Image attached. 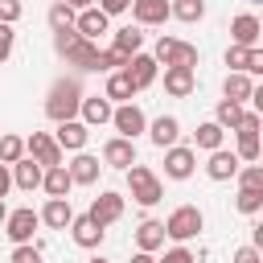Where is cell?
<instances>
[{
    "instance_id": "obj_16",
    "label": "cell",
    "mask_w": 263,
    "mask_h": 263,
    "mask_svg": "<svg viewBox=\"0 0 263 263\" xmlns=\"http://www.w3.org/2000/svg\"><path fill=\"white\" fill-rule=\"evenodd\" d=\"M99 58H103V49L95 41H86V37H78L66 49V66H78V70H99Z\"/></svg>"
},
{
    "instance_id": "obj_42",
    "label": "cell",
    "mask_w": 263,
    "mask_h": 263,
    "mask_svg": "<svg viewBox=\"0 0 263 263\" xmlns=\"http://www.w3.org/2000/svg\"><path fill=\"white\" fill-rule=\"evenodd\" d=\"M160 263H197V255H193V251H185V247L177 242L173 251H164V259H160Z\"/></svg>"
},
{
    "instance_id": "obj_49",
    "label": "cell",
    "mask_w": 263,
    "mask_h": 263,
    "mask_svg": "<svg viewBox=\"0 0 263 263\" xmlns=\"http://www.w3.org/2000/svg\"><path fill=\"white\" fill-rule=\"evenodd\" d=\"M251 103H255V111H259V115H263V82H259V86H255V95H251Z\"/></svg>"
},
{
    "instance_id": "obj_46",
    "label": "cell",
    "mask_w": 263,
    "mask_h": 263,
    "mask_svg": "<svg viewBox=\"0 0 263 263\" xmlns=\"http://www.w3.org/2000/svg\"><path fill=\"white\" fill-rule=\"evenodd\" d=\"M99 8H103L107 16H115V12H127V8H132V0H99Z\"/></svg>"
},
{
    "instance_id": "obj_43",
    "label": "cell",
    "mask_w": 263,
    "mask_h": 263,
    "mask_svg": "<svg viewBox=\"0 0 263 263\" xmlns=\"http://www.w3.org/2000/svg\"><path fill=\"white\" fill-rule=\"evenodd\" d=\"M12 41H16L12 25H0V62H8V53H12Z\"/></svg>"
},
{
    "instance_id": "obj_39",
    "label": "cell",
    "mask_w": 263,
    "mask_h": 263,
    "mask_svg": "<svg viewBox=\"0 0 263 263\" xmlns=\"http://www.w3.org/2000/svg\"><path fill=\"white\" fill-rule=\"evenodd\" d=\"M8 263H41V247H33V242H25V247H12Z\"/></svg>"
},
{
    "instance_id": "obj_38",
    "label": "cell",
    "mask_w": 263,
    "mask_h": 263,
    "mask_svg": "<svg viewBox=\"0 0 263 263\" xmlns=\"http://www.w3.org/2000/svg\"><path fill=\"white\" fill-rule=\"evenodd\" d=\"M234 132H238V136H259V132H263V115H259L255 107H251V111H242V123H238Z\"/></svg>"
},
{
    "instance_id": "obj_10",
    "label": "cell",
    "mask_w": 263,
    "mask_h": 263,
    "mask_svg": "<svg viewBox=\"0 0 263 263\" xmlns=\"http://www.w3.org/2000/svg\"><path fill=\"white\" fill-rule=\"evenodd\" d=\"M103 164H111V168H132L136 164V140H123V136H111L107 144H103Z\"/></svg>"
},
{
    "instance_id": "obj_44",
    "label": "cell",
    "mask_w": 263,
    "mask_h": 263,
    "mask_svg": "<svg viewBox=\"0 0 263 263\" xmlns=\"http://www.w3.org/2000/svg\"><path fill=\"white\" fill-rule=\"evenodd\" d=\"M234 263H263V255H259V247H238Z\"/></svg>"
},
{
    "instance_id": "obj_24",
    "label": "cell",
    "mask_w": 263,
    "mask_h": 263,
    "mask_svg": "<svg viewBox=\"0 0 263 263\" xmlns=\"http://www.w3.org/2000/svg\"><path fill=\"white\" fill-rule=\"evenodd\" d=\"M164 90L173 99H189L193 95V70L189 66H168L164 70Z\"/></svg>"
},
{
    "instance_id": "obj_45",
    "label": "cell",
    "mask_w": 263,
    "mask_h": 263,
    "mask_svg": "<svg viewBox=\"0 0 263 263\" xmlns=\"http://www.w3.org/2000/svg\"><path fill=\"white\" fill-rule=\"evenodd\" d=\"M247 74H259L263 78V49H251L247 53Z\"/></svg>"
},
{
    "instance_id": "obj_34",
    "label": "cell",
    "mask_w": 263,
    "mask_h": 263,
    "mask_svg": "<svg viewBox=\"0 0 263 263\" xmlns=\"http://www.w3.org/2000/svg\"><path fill=\"white\" fill-rule=\"evenodd\" d=\"M214 123H222V127H238V123H242V107L230 103V99H222L218 111H214Z\"/></svg>"
},
{
    "instance_id": "obj_12",
    "label": "cell",
    "mask_w": 263,
    "mask_h": 263,
    "mask_svg": "<svg viewBox=\"0 0 263 263\" xmlns=\"http://www.w3.org/2000/svg\"><path fill=\"white\" fill-rule=\"evenodd\" d=\"M148 136H152V144L156 148H177V136H181V119L177 115H156L152 123H148Z\"/></svg>"
},
{
    "instance_id": "obj_25",
    "label": "cell",
    "mask_w": 263,
    "mask_h": 263,
    "mask_svg": "<svg viewBox=\"0 0 263 263\" xmlns=\"http://www.w3.org/2000/svg\"><path fill=\"white\" fill-rule=\"evenodd\" d=\"M164 238H168V230H164V222H140V230H136V251H160L164 247Z\"/></svg>"
},
{
    "instance_id": "obj_54",
    "label": "cell",
    "mask_w": 263,
    "mask_h": 263,
    "mask_svg": "<svg viewBox=\"0 0 263 263\" xmlns=\"http://www.w3.org/2000/svg\"><path fill=\"white\" fill-rule=\"evenodd\" d=\"M251 4H263V0H251Z\"/></svg>"
},
{
    "instance_id": "obj_6",
    "label": "cell",
    "mask_w": 263,
    "mask_h": 263,
    "mask_svg": "<svg viewBox=\"0 0 263 263\" xmlns=\"http://www.w3.org/2000/svg\"><path fill=\"white\" fill-rule=\"evenodd\" d=\"M193 168H197V148L177 144V148L164 152V177H173V181H189Z\"/></svg>"
},
{
    "instance_id": "obj_40",
    "label": "cell",
    "mask_w": 263,
    "mask_h": 263,
    "mask_svg": "<svg viewBox=\"0 0 263 263\" xmlns=\"http://www.w3.org/2000/svg\"><path fill=\"white\" fill-rule=\"evenodd\" d=\"M247 53H251L247 45H230V49H226V66H230V74H234V70L247 74Z\"/></svg>"
},
{
    "instance_id": "obj_9",
    "label": "cell",
    "mask_w": 263,
    "mask_h": 263,
    "mask_svg": "<svg viewBox=\"0 0 263 263\" xmlns=\"http://www.w3.org/2000/svg\"><path fill=\"white\" fill-rule=\"evenodd\" d=\"M86 214H90V218H95V222L107 230L111 222H119V218H123V193H111V189H103V193L90 201V210H86Z\"/></svg>"
},
{
    "instance_id": "obj_30",
    "label": "cell",
    "mask_w": 263,
    "mask_h": 263,
    "mask_svg": "<svg viewBox=\"0 0 263 263\" xmlns=\"http://www.w3.org/2000/svg\"><path fill=\"white\" fill-rule=\"evenodd\" d=\"M222 136H226V127L210 119V123H201V127L193 132V148H205V152H218V148H222Z\"/></svg>"
},
{
    "instance_id": "obj_27",
    "label": "cell",
    "mask_w": 263,
    "mask_h": 263,
    "mask_svg": "<svg viewBox=\"0 0 263 263\" xmlns=\"http://www.w3.org/2000/svg\"><path fill=\"white\" fill-rule=\"evenodd\" d=\"M107 99H111V103H132V99H136V82H132L127 70H115V74L107 78Z\"/></svg>"
},
{
    "instance_id": "obj_3",
    "label": "cell",
    "mask_w": 263,
    "mask_h": 263,
    "mask_svg": "<svg viewBox=\"0 0 263 263\" xmlns=\"http://www.w3.org/2000/svg\"><path fill=\"white\" fill-rule=\"evenodd\" d=\"M201 226H205V218H201L197 205H177V210L164 218V230H168L173 242H189V238H197Z\"/></svg>"
},
{
    "instance_id": "obj_41",
    "label": "cell",
    "mask_w": 263,
    "mask_h": 263,
    "mask_svg": "<svg viewBox=\"0 0 263 263\" xmlns=\"http://www.w3.org/2000/svg\"><path fill=\"white\" fill-rule=\"evenodd\" d=\"M21 0H0V25H16L21 21Z\"/></svg>"
},
{
    "instance_id": "obj_18",
    "label": "cell",
    "mask_w": 263,
    "mask_h": 263,
    "mask_svg": "<svg viewBox=\"0 0 263 263\" xmlns=\"http://www.w3.org/2000/svg\"><path fill=\"white\" fill-rule=\"evenodd\" d=\"M127 74H132L136 90H144V86H152V82H156V74H160V62H156L152 53H136V58L127 62Z\"/></svg>"
},
{
    "instance_id": "obj_26",
    "label": "cell",
    "mask_w": 263,
    "mask_h": 263,
    "mask_svg": "<svg viewBox=\"0 0 263 263\" xmlns=\"http://www.w3.org/2000/svg\"><path fill=\"white\" fill-rule=\"evenodd\" d=\"M222 95L230 99V103H247L251 95H255V82H251V74H242V70H234V74H226V82H222Z\"/></svg>"
},
{
    "instance_id": "obj_31",
    "label": "cell",
    "mask_w": 263,
    "mask_h": 263,
    "mask_svg": "<svg viewBox=\"0 0 263 263\" xmlns=\"http://www.w3.org/2000/svg\"><path fill=\"white\" fill-rule=\"evenodd\" d=\"M25 152H29V144L21 140V136H0V164H21L25 160Z\"/></svg>"
},
{
    "instance_id": "obj_57",
    "label": "cell",
    "mask_w": 263,
    "mask_h": 263,
    "mask_svg": "<svg viewBox=\"0 0 263 263\" xmlns=\"http://www.w3.org/2000/svg\"><path fill=\"white\" fill-rule=\"evenodd\" d=\"M259 164H263V156H259Z\"/></svg>"
},
{
    "instance_id": "obj_17",
    "label": "cell",
    "mask_w": 263,
    "mask_h": 263,
    "mask_svg": "<svg viewBox=\"0 0 263 263\" xmlns=\"http://www.w3.org/2000/svg\"><path fill=\"white\" fill-rule=\"evenodd\" d=\"M41 181H45V164H37L33 156H25L21 164H12V185L16 189L33 193V189H41Z\"/></svg>"
},
{
    "instance_id": "obj_19",
    "label": "cell",
    "mask_w": 263,
    "mask_h": 263,
    "mask_svg": "<svg viewBox=\"0 0 263 263\" xmlns=\"http://www.w3.org/2000/svg\"><path fill=\"white\" fill-rule=\"evenodd\" d=\"M115 119V107H111V99L103 95H90V99H82V123L86 127H103V123H111Z\"/></svg>"
},
{
    "instance_id": "obj_7",
    "label": "cell",
    "mask_w": 263,
    "mask_h": 263,
    "mask_svg": "<svg viewBox=\"0 0 263 263\" xmlns=\"http://www.w3.org/2000/svg\"><path fill=\"white\" fill-rule=\"evenodd\" d=\"M111 127H115L123 140H136L140 132H148V119H144V111H140L136 103H119V107H115V119H111Z\"/></svg>"
},
{
    "instance_id": "obj_53",
    "label": "cell",
    "mask_w": 263,
    "mask_h": 263,
    "mask_svg": "<svg viewBox=\"0 0 263 263\" xmlns=\"http://www.w3.org/2000/svg\"><path fill=\"white\" fill-rule=\"evenodd\" d=\"M90 263H107V259H103V255H99V259H90Z\"/></svg>"
},
{
    "instance_id": "obj_47",
    "label": "cell",
    "mask_w": 263,
    "mask_h": 263,
    "mask_svg": "<svg viewBox=\"0 0 263 263\" xmlns=\"http://www.w3.org/2000/svg\"><path fill=\"white\" fill-rule=\"evenodd\" d=\"M12 189V173H8V164H0V197Z\"/></svg>"
},
{
    "instance_id": "obj_33",
    "label": "cell",
    "mask_w": 263,
    "mask_h": 263,
    "mask_svg": "<svg viewBox=\"0 0 263 263\" xmlns=\"http://www.w3.org/2000/svg\"><path fill=\"white\" fill-rule=\"evenodd\" d=\"M173 16L185 21V25H193V21L205 16V0H173Z\"/></svg>"
},
{
    "instance_id": "obj_52",
    "label": "cell",
    "mask_w": 263,
    "mask_h": 263,
    "mask_svg": "<svg viewBox=\"0 0 263 263\" xmlns=\"http://www.w3.org/2000/svg\"><path fill=\"white\" fill-rule=\"evenodd\" d=\"M8 214H12V210H8V205H4V197H0V226L8 222Z\"/></svg>"
},
{
    "instance_id": "obj_48",
    "label": "cell",
    "mask_w": 263,
    "mask_h": 263,
    "mask_svg": "<svg viewBox=\"0 0 263 263\" xmlns=\"http://www.w3.org/2000/svg\"><path fill=\"white\" fill-rule=\"evenodd\" d=\"M251 238H255L251 247H259V251H263V222H255V230H251Z\"/></svg>"
},
{
    "instance_id": "obj_37",
    "label": "cell",
    "mask_w": 263,
    "mask_h": 263,
    "mask_svg": "<svg viewBox=\"0 0 263 263\" xmlns=\"http://www.w3.org/2000/svg\"><path fill=\"white\" fill-rule=\"evenodd\" d=\"M238 189H263V164L238 168Z\"/></svg>"
},
{
    "instance_id": "obj_15",
    "label": "cell",
    "mask_w": 263,
    "mask_h": 263,
    "mask_svg": "<svg viewBox=\"0 0 263 263\" xmlns=\"http://www.w3.org/2000/svg\"><path fill=\"white\" fill-rule=\"evenodd\" d=\"M132 16H136V25H164L173 16V4L168 0H132Z\"/></svg>"
},
{
    "instance_id": "obj_8",
    "label": "cell",
    "mask_w": 263,
    "mask_h": 263,
    "mask_svg": "<svg viewBox=\"0 0 263 263\" xmlns=\"http://www.w3.org/2000/svg\"><path fill=\"white\" fill-rule=\"evenodd\" d=\"M25 144H29V156H33L37 164H45V168H58V164H62V144H58L49 132H33Z\"/></svg>"
},
{
    "instance_id": "obj_22",
    "label": "cell",
    "mask_w": 263,
    "mask_h": 263,
    "mask_svg": "<svg viewBox=\"0 0 263 263\" xmlns=\"http://www.w3.org/2000/svg\"><path fill=\"white\" fill-rule=\"evenodd\" d=\"M41 222H45L49 230H66V226L74 222L70 197H49V201H45V210H41Z\"/></svg>"
},
{
    "instance_id": "obj_51",
    "label": "cell",
    "mask_w": 263,
    "mask_h": 263,
    "mask_svg": "<svg viewBox=\"0 0 263 263\" xmlns=\"http://www.w3.org/2000/svg\"><path fill=\"white\" fill-rule=\"evenodd\" d=\"M66 4H70L74 12H82V8H95V0H66Z\"/></svg>"
},
{
    "instance_id": "obj_35",
    "label": "cell",
    "mask_w": 263,
    "mask_h": 263,
    "mask_svg": "<svg viewBox=\"0 0 263 263\" xmlns=\"http://www.w3.org/2000/svg\"><path fill=\"white\" fill-rule=\"evenodd\" d=\"M234 210H238V214H259V210H263V189H238Z\"/></svg>"
},
{
    "instance_id": "obj_20",
    "label": "cell",
    "mask_w": 263,
    "mask_h": 263,
    "mask_svg": "<svg viewBox=\"0 0 263 263\" xmlns=\"http://www.w3.org/2000/svg\"><path fill=\"white\" fill-rule=\"evenodd\" d=\"M205 173H210V181H230V177H238V152H226V148L210 152Z\"/></svg>"
},
{
    "instance_id": "obj_1",
    "label": "cell",
    "mask_w": 263,
    "mask_h": 263,
    "mask_svg": "<svg viewBox=\"0 0 263 263\" xmlns=\"http://www.w3.org/2000/svg\"><path fill=\"white\" fill-rule=\"evenodd\" d=\"M82 82L78 78H58L53 86H49V95H45V115L53 119V123H66V119H74L78 111H82Z\"/></svg>"
},
{
    "instance_id": "obj_11",
    "label": "cell",
    "mask_w": 263,
    "mask_h": 263,
    "mask_svg": "<svg viewBox=\"0 0 263 263\" xmlns=\"http://www.w3.org/2000/svg\"><path fill=\"white\" fill-rule=\"evenodd\" d=\"M259 33H263V25H259V16H251V12H238V16L230 21V45H247V49H255Z\"/></svg>"
},
{
    "instance_id": "obj_28",
    "label": "cell",
    "mask_w": 263,
    "mask_h": 263,
    "mask_svg": "<svg viewBox=\"0 0 263 263\" xmlns=\"http://www.w3.org/2000/svg\"><path fill=\"white\" fill-rule=\"evenodd\" d=\"M41 189H45L49 197H66V193L74 189V177H70V168H66V164H58V168H45V181H41Z\"/></svg>"
},
{
    "instance_id": "obj_32",
    "label": "cell",
    "mask_w": 263,
    "mask_h": 263,
    "mask_svg": "<svg viewBox=\"0 0 263 263\" xmlns=\"http://www.w3.org/2000/svg\"><path fill=\"white\" fill-rule=\"evenodd\" d=\"M140 45H144V33H140L136 25H123V29L115 33V49H119V53L136 58V53H140Z\"/></svg>"
},
{
    "instance_id": "obj_36",
    "label": "cell",
    "mask_w": 263,
    "mask_h": 263,
    "mask_svg": "<svg viewBox=\"0 0 263 263\" xmlns=\"http://www.w3.org/2000/svg\"><path fill=\"white\" fill-rule=\"evenodd\" d=\"M234 152H238V160H259L263 156V140L259 136H238V148Z\"/></svg>"
},
{
    "instance_id": "obj_21",
    "label": "cell",
    "mask_w": 263,
    "mask_h": 263,
    "mask_svg": "<svg viewBox=\"0 0 263 263\" xmlns=\"http://www.w3.org/2000/svg\"><path fill=\"white\" fill-rule=\"evenodd\" d=\"M70 177H74V185H95L99 181V173H103V164H99V156H90V152H78L70 164Z\"/></svg>"
},
{
    "instance_id": "obj_14",
    "label": "cell",
    "mask_w": 263,
    "mask_h": 263,
    "mask_svg": "<svg viewBox=\"0 0 263 263\" xmlns=\"http://www.w3.org/2000/svg\"><path fill=\"white\" fill-rule=\"evenodd\" d=\"M70 234H74V242H78V247L95 251V247L103 242V234H107V230H103V226H99L90 214H74V222H70Z\"/></svg>"
},
{
    "instance_id": "obj_13",
    "label": "cell",
    "mask_w": 263,
    "mask_h": 263,
    "mask_svg": "<svg viewBox=\"0 0 263 263\" xmlns=\"http://www.w3.org/2000/svg\"><path fill=\"white\" fill-rule=\"evenodd\" d=\"M86 136H90V127H86L82 119H66V123H58V132H53V140L62 144V152H82V148H86Z\"/></svg>"
},
{
    "instance_id": "obj_23",
    "label": "cell",
    "mask_w": 263,
    "mask_h": 263,
    "mask_svg": "<svg viewBox=\"0 0 263 263\" xmlns=\"http://www.w3.org/2000/svg\"><path fill=\"white\" fill-rule=\"evenodd\" d=\"M74 29H78V33L86 37V41H95L99 33H107V29H111V16H107L103 8H82V12H78V25H74Z\"/></svg>"
},
{
    "instance_id": "obj_29",
    "label": "cell",
    "mask_w": 263,
    "mask_h": 263,
    "mask_svg": "<svg viewBox=\"0 0 263 263\" xmlns=\"http://www.w3.org/2000/svg\"><path fill=\"white\" fill-rule=\"evenodd\" d=\"M45 21H49V29H53V33H62V29H74V25H78V12H74L66 0H53V4H49V12H45Z\"/></svg>"
},
{
    "instance_id": "obj_50",
    "label": "cell",
    "mask_w": 263,
    "mask_h": 263,
    "mask_svg": "<svg viewBox=\"0 0 263 263\" xmlns=\"http://www.w3.org/2000/svg\"><path fill=\"white\" fill-rule=\"evenodd\" d=\"M132 263H160V259H152L148 251H136V255H132Z\"/></svg>"
},
{
    "instance_id": "obj_4",
    "label": "cell",
    "mask_w": 263,
    "mask_h": 263,
    "mask_svg": "<svg viewBox=\"0 0 263 263\" xmlns=\"http://www.w3.org/2000/svg\"><path fill=\"white\" fill-rule=\"evenodd\" d=\"M152 58L168 70V66H197V45H189V41H177V37H160L156 41V49H152Z\"/></svg>"
},
{
    "instance_id": "obj_55",
    "label": "cell",
    "mask_w": 263,
    "mask_h": 263,
    "mask_svg": "<svg viewBox=\"0 0 263 263\" xmlns=\"http://www.w3.org/2000/svg\"><path fill=\"white\" fill-rule=\"evenodd\" d=\"M259 25H263V16H259Z\"/></svg>"
},
{
    "instance_id": "obj_5",
    "label": "cell",
    "mask_w": 263,
    "mask_h": 263,
    "mask_svg": "<svg viewBox=\"0 0 263 263\" xmlns=\"http://www.w3.org/2000/svg\"><path fill=\"white\" fill-rule=\"evenodd\" d=\"M41 226V214L37 210H29V205H21V210H12L8 214V222H4V234L12 238V247H25V242H33V230Z\"/></svg>"
},
{
    "instance_id": "obj_2",
    "label": "cell",
    "mask_w": 263,
    "mask_h": 263,
    "mask_svg": "<svg viewBox=\"0 0 263 263\" xmlns=\"http://www.w3.org/2000/svg\"><path fill=\"white\" fill-rule=\"evenodd\" d=\"M127 189H132V197H136L140 205H156V201L164 197V185H160V177H156L148 164H132V168H127Z\"/></svg>"
},
{
    "instance_id": "obj_56",
    "label": "cell",
    "mask_w": 263,
    "mask_h": 263,
    "mask_svg": "<svg viewBox=\"0 0 263 263\" xmlns=\"http://www.w3.org/2000/svg\"><path fill=\"white\" fill-rule=\"evenodd\" d=\"M259 140H263V132H259Z\"/></svg>"
}]
</instances>
